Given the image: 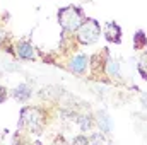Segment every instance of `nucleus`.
Returning <instances> with one entry per match:
<instances>
[{
  "mask_svg": "<svg viewBox=\"0 0 147 145\" xmlns=\"http://www.w3.org/2000/svg\"><path fill=\"white\" fill-rule=\"evenodd\" d=\"M58 22L67 31H77L82 24V12L77 7H63L58 10Z\"/></svg>",
  "mask_w": 147,
  "mask_h": 145,
  "instance_id": "f257e3e1",
  "label": "nucleus"
},
{
  "mask_svg": "<svg viewBox=\"0 0 147 145\" xmlns=\"http://www.w3.org/2000/svg\"><path fill=\"white\" fill-rule=\"evenodd\" d=\"M139 72L144 79H147V53H144L139 60Z\"/></svg>",
  "mask_w": 147,
  "mask_h": 145,
  "instance_id": "1a4fd4ad",
  "label": "nucleus"
},
{
  "mask_svg": "<svg viewBox=\"0 0 147 145\" xmlns=\"http://www.w3.org/2000/svg\"><path fill=\"white\" fill-rule=\"evenodd\" d=\"M3 38H5V36H3V33H2V31H0V43H2V41H3Z\"/></svg>",
  "mask_w": 147,
  "mask_h": 145,
  "instance_id": "f8f14e48",
  "label": "nucleus"
},
{
  "mask_svg": "<svg viewBox=\"0 0 147 145\" xmlns=\"http://www.w3.org/2000/svg\"><path fill=\"white\" fill-rule=\"evenodd\" d=\"M99 126H101V130L103 132H106V133H110L111 132V123H110V118L103 113V114H99Z\"/></svg>",
  "mask_w": 147,
  "mask_h": 145,
  "instance_id": "6e6552de",
  "label": "nucleus"
},
{
  "mask_svg": "<svg viewBox=\"0 0 147 145\" xmlns=\"http://www.w3.org/2000/svg\"><path fill=\"white\" fill-rule=\"evenodd\" d=\"M105 36L108 41L111 43H120L121 41V31H120V28L115 24V22H108L106 26H105Z\"/></svg>",
  "mask_w": 147,
  "mask_h": 145,
  "instance_id": "20e7f679",
  "label": "nucleus"
},
{
  "mask_svg": "<svg viewBox=\"0 0 147 145\" xmlns=\"http://www.w3.org/2000/svg\"><path fill=\"white\" fill-rule=\"evenodd\" d=\"M17 53L21 58H26V60H33L36 56V51H34V46L31 43H21L19 48H17Z\"/></svg>",
  "mask_w": 147,
  "mask_h": 145,
  "instance_id": "39448f33",
  "label": "nucleus"
},
{
  "mask_svg": "<svg viewBox=\"0 0 147 145\" xmlns=\"http://www.w3.org/2000/svg\"><path fill=\"white\" fill-rule=\"evenodd\" d=\"M41 113L36 108H24L21 113V125L26 126L29 132H38L41 130V125H43V119H41Z\"/></svg>",
  "mask_w": 147,
  "mask_h": 145,
  "instance_id": "7ed1b4c3",
  "label": "nucleus"
},
{
  "mask_svg": "<svg viewBox=\"0 0 147 145\" xmlns=\"http://www.w3.org/2000/svg\"><path fill=\"white\" fill-rule=\"evenodd\" d=\"M29 96H31V89H29V85H26V84L19 85V87L16 89V92H14V97L19 99V101H24V99H28Z\"/></svg>",
  "mask_w": 147,
  "mask_h": 145,
  "instance_id": "0eeeda50",
  "label": "nucleus"
},
{
  "mask_svg": "<svg viewBox=\"0 0 147 145\" xmlns=\"http://www.w3.org/2000/svg\"><path fill=\"white\" fill-rule=\"evenodd\" d=\"M7 99V91H5V87H0V103H3Z\"/></svg>",
  "mask_w": 147,
  "mask_h": 145,
  "instance_id": "9d476101",
  "label": "nucleus"
},
{
  "mask_svg": "<svg viewBox=\"0 0 147 145\" xmlns=\"http://www.w3.org/2000/svg\"><path fill=\"white\" fill-rule=\"evenodd\" d=\"M99 34H101V28L94 19L84 21L77 29V39L84 44H92L99 38Z\"/></svg>",
  "mask_w": 147,
  "mask_h": 145,
  "instance_id": "f03ea898",
  "label": "nucleus"
},
{
  "mask_svg": "<svg viewBox=\"0 0 147 145\" xmlns=\"http://www.w3.org/2000/svg\"><path fill=\"white\" fill-rule=\"evenodd\" d=\"M86 67H87V56H84V55L75 56L74 62H72V65H70V68H72L75 73H82L86 70Z\"/></svg>",
  "mask_w": 147,
  "mask_h": 145,
  "instance_id": "423d86ee",
  "label": "nucleus"
},
{
  "mask_svg": "<svg viewBox=\"0 0 147 145\" xmlns=\"http://www.w3.org/2000/svg\"><path fill=\"white\" fill-rule=\"evenodd\" d=\"M110 63H111V67H110V73L113 75V73L118 72V63H116V62H110Z\"/></svg>",
  "mask_w": 147,
  "mask_h": 145,
  "instance_id": "9b49d317",
  "label": "nucleus"
}]
</instances>
